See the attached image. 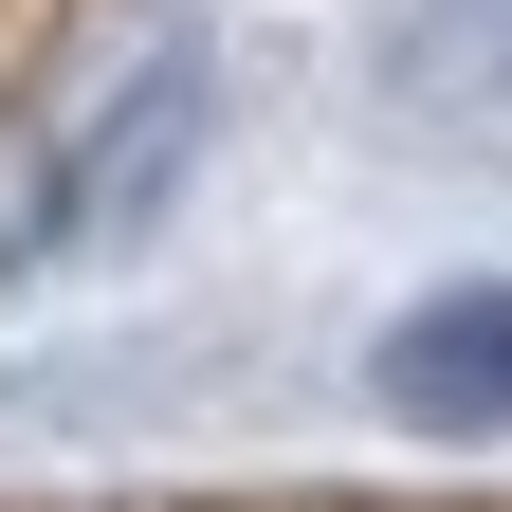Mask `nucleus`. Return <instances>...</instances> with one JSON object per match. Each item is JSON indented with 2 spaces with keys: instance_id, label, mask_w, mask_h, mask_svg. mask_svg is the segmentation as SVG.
Wrapping results in <instances>:
<instances>
[{
  "instance_id": "nucleus-1",
  "label": "nucleus",
  "mask_w": 512,
  "mask_h": 512,
  "mask_svg": "<svg viewBox=\"0 0 512 512\" xmlns=\"http://www.w3.org/2000/svg\"><path fill=\"white\" fill-rule=\"evenodd\" d=\"M183 128H202V74H128V92L92 110V147L37 183V238H55V256H74V238H110V220L183 165Z\"/></svg>"
},
{
  "instance_id": "nucleus-2",
  "label": "nucleus",
  "mask_w": 512,
  "mask_h": 512,
  "mask_svg": "<svg viewBox=\"0 0 512 512\" xmlns=\"http://www.w3.org/2000/svg\"><path fill=\"white\" fill-rule=\"evenodd\" d=\"M384 403L403 421H512V293H439L384 348Z\"/></svg>"
}]
</instances>
